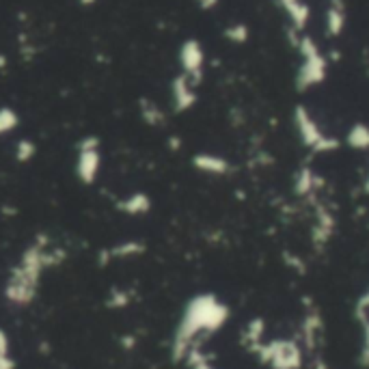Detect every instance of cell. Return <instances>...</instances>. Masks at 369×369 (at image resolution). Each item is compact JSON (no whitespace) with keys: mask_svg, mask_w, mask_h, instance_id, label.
<instances>
[{"mask_svg":"<svg viewBox=\"0 0 369 369\" xmlns=\"http://www.w3.org/2000/svg\"><path fill=\"white\" fill-rule=\"evenodd\" d=\"M276 3L290 17V26L298 32H305L311 22V7L305 0H276Z\"/></svg>","mask_w":369,"mask_h":369,"instance_id":"ba28073f","label":"cell"},{"mask_svg":"<svg viewBox=\"0 0 369 369\" xmlns=\"http://www.w3.org/2000/svg\"><path fill=\"white\" fill-rule=\"evenodd\" d=\"M182 61L186 72L192 74L195 78L201 76V69H203V50L197 41H188L182 50Z\"/></svg>","mask_w":369,"mask_h":369,"instance_id":"8fae6325","label":"cell"},{"mask_svg":"<svg viewBox=\"0 0 369 369\" xmlns=\"http://www.w3.org/2000/svg\"><path fill=\"white\" fill-rule=\"evenodd\" d=\"M348 24V7L346 0H328V7L324 13V30L326 37L335 39L341 37Z\"/></svg>","mask_w":369,"mask_h":369,"instance_id":"52a82bcc","label":"cell"},{"mask_svg":"<svg viewBox=\"0 0 369 369\" xmlns=\"http://www.w3.org/2000/svg\"><path fill=\"white\" fill-rule=\"evenodd\" d=\"M354 320L359 324L367 322L369 320V285L365 287V292L357 298V303H354Z\"/></svg>","mask_w":369,"mask_h":369,"instance_id":"5bb4252c","label":"cell"},{"mask_svg":"<svg viewBox=\"0 0 369 369\" xmlns=\"http://www.w3.org/2000/svg\"><path fill=\"white\" fill-rule=\"evenodd\" d=\"M287 39L298 50V55H301V65H298V72L294 78L296 91L307 93L315 89V86L324 84L328 78V59L320 50L318 41L307 32L294 30L292 26L287 28Z\"/></svg>","mask_w":369,"mask_h":369,"instance_id":"6da1fadb","label":"cell"},{"mask_svg":"<svg viewBox=\"0 0 369 369\" xmlns=\"http://www.w3.org/2000/svg\"><path fill=\"white\" fill-rule=\"evenodd\" d=\"M263 341H266V322H263L261 318L249 320V324H246L244 330H242V343L246 346V350L255 354L257 350L263 346Z\"/></svg>","mask_w":369,"mask_h":369,"instance_id":"9c48e42d","label":"cell"},{"mask_svg":"<svg viewBox=\"0 0 369 369\" xmlns=\"http://www.w3.org/2000/svg\"><path fill=\"white\" fill-rule=\"evenodd\" d=\"M255 357L270 369H303L305 365V350L298 339H268L263 341Z\"/></svg>","mask_w":369,"mask_h":369,"instance_id":"3957f363","label":"cell"},{"mask_svg":"<svg viewBox=\"0 0 369 369\" xmlns=\"http://www.w3.org/2000/svg\"><path fill=\"white\" fill-rule=\"evenodd\" d=\"M199 3H201V7H203V9H212V7L218 3V0H199Z\"/></svg>","mask_w":369,"mask_h":369,"instance_id":"ac0fdd59","label":"cell"},{"mask_svg":"<svg viewBox=\"0 0 369 369\" xmlns=\"http://www.w3.org/2000/svg\"><path fill=\"white\" fill-rule=\"evenodd\" d=\"M324 332H326V326H324L322 309L315 305L313 298L305 296L303 298V318H301V339H298V343L303 346L305 354L309 359L322 354Z\"/></svg>","mask_w":369,"mask_h":369,"instance_id":"277c9868","label":"cell"},{"mask_svg":"<svg viewBox=\"0 0 369 369\" xmlns=\"http://www.w3.org/2000/svg\"><path fill=\"white\" fill-rule=\"evenodd\" d=\"M195 164L197 169L205 171V173H212V175H225L229 173V162L225 160L220 155H214V153H201L195 158Z\"/></svg>","mask_w":369,"mask_h":369,"instance_id":"7c38bea8","label":"cell"},{"mask_svg":"<svg viewBox=\"0 0 369 369\" xmlns=\"http://www.w3.org/2000/svg\"><path fill=\"white\" fill-rule=\"evenodd\" d=\"M292 121H294V130H296L298 140H301V145L309 149L311 153L324 155V153H332L341 149L343 140L337 138L335 134L326 132L324 126L318 121V117H315L305 104H296L292 113Z\"/></svg>","mask_w":369,"mask_h":369,"instance_id":"7a4b0ae2","label":"cell"},{"mask_svg":"<svg viewBox=\"0 0 369 369\" xmlns=\"http://www.w3.org/2000/svg\"><path fill=\"white\" fill-rule=\"evenodd\" d=\"M313 218H311V227H309V240L315 251H324L326 246L332 242L337 231V216L332 212V207L328 203L313 201Z\"/></svg>","mask_w":369,"mask_h":369,"instance_id":"5b68a950","label":"cell"},{"mask_svg":"<svg viewBox=\"0 0 369 369\" xmlns=\"http://www.w3.org/2000/svg\"><path fill=\"white\" fill-rule=\"evenodd\" d=\"M283 261H285L287 268H292V270L298 272V274H305V272H307V263H305V259H303L301 255H296V253H292V251H285V253H283Z\"/></svg>","mask_w":369,"mask_h":369,"instance_id":"2e32d148","label":"cell"},{"mask_svg":"<svg viewBox=\"0 0 369 369\" xmlns=\"http://www.w3.org/2000/svg\"><path fill=\"white\" fill-rule=\"evenodd\" d=\"M343 143L354 151H369V123L357 121L354 126H350Z\"/></svg>","mask_w":369,"mask_h":369,"instance_id":"30bf717a","label":"cell"},{"mask_svg":"<svg viewBox=\"0 0 369 369\" xmlns=\"http://www.w3.org/2000/svg\"><path fill=\"white\" fill-rule=\"evenodd\" d=\"M324 186H326V180L322 178V173H318L311 164H303L296 169L294 180H292V192L296 199L307 201V203L320 201Z\"/></svg>","mask_w":369,"mask_h":369,"instance_id":"8992f818","label":"cell"},{"mask_svg":"<svg viewBox=\"0 0 369 369\" xmlns=\"http://www.w3.org/2000/svg\"><path fill=\"white\" fill-rule=\"evenodd\" d=\"M361 188H363V195H365V197H369V164H367V169H365V175H363V184H361Z\"/></svg>","mask_w":369,"mask_h":369,"instance_id":"e0dca14e","label":"cell"},{"mask_svg":"<svg viewBox=\"0 0 369 369\" xmlns=\"http://www.w3.org/2000/svg\"><path fill=\"white\" fill-rule=\"evenodd\" d=\"M363 328V339H361V350H359V363L361 367H369V320L361 324Z\"/></svg>","mask_w":369,"mask_h":369,"instance_id":"9a60e30c","label":"cell"},{"mask_svg":"<svg viewBox=\"0 0 369 369\" xmlns=\"http://www.w3.org/2000/svg\"><path fill=\"white\" fill-rule=\"evenodd\" d=\"M225 37L229 41H234V44H246V41H249V37H251V30H249V26H246V24L238 22V24H231L229 28H225Z\"/></svg>","mask_w":369,"mask_h":369,"instance_id":"4fadbf2b","label":"cell"}]
</instances>
